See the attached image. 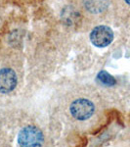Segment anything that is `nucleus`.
<instances>
[{"label":"nucleus","mask_w":130,"mask_h":147,"mask_svg":"<svg viewBox=\"0 0 130 147\" xmlns=\"http://www.w3.org/2000/svg\"><path fill=\"white\" fill-rule=\"evenodd\" d=\"M43 141V134L34 125H27L19 132L18 143L21 147H41Z\"/></svg>","instance_id":"1"},{"label":"nucleus","mask_w":130,"mask_h":147,"mask_svg":"<svg viewBox=\"0 0 130 147\" xmlns=\"http://www.w3.org/2000/svg\"><path fill=\"white\" fill-rule=\"evenodd\" d=\"M70 111L72 117L79 121L87 120L93 115L95 107L94 104L90 100L84 98H80L77 100H74L70 104Z\"/></svg>","instance_id":"2"},{"label":"nucleus","mask_w":130,"mask_h":147,"mask_svg":"<svg viewBox=\"0 0 130 147\" xmlns=\"http://www.w3.org/2000/svg\"><path fill=\"white\" fill-rule=\"evenodd\" d=\"M91 42L97 47H106L112 43L113 39V32L108 26H98L92 30L90 34Z\"/></svg>","instance_id":"3"},{"label":"nucleus","mask_w":130,"mask_h":147,"mask_svg":"<svg viewBox=\"0 0 130 147\" xmlns=\"http://www.w3.org/2000/svg\"><path fill=\"white\" fill-rule=\"evenodd\" d=\"M17 85V75L12 69L4 68L0 70V92L8 93Z\"/></svg>","instance_id":"4"},{"label":"nucleus","mask_w":130,"mask_h":147,"mask_svg":"<svg viewBox=\"0 0 130 147\" xmlns=\"http://www.w3.org/2000/svg\"><path fill=\"white\" fill-rule=\"evenodd\" d=\"M84 5L88 11L93 12V13H99V12L105 10L108 7L109 3L103 1H88L85 2Z\"/></svg>","instance_id":"5"},{"label":"nucleus","mask_w":130,"mask_h":147,"mask_svg":"<svg viewBox=\"0 0 130 147\" xmlns=\"http://www.w3.org/2000/svg\"><path fill=\"white\" fill-rule=\"evenodd\" d=\"M97 80L101 84L106 85V86H113L115 84V80L113 76L107 73L106 71H101L97 75Z\"/></svg>","instance_id":"6"},{"label":"nucleus","mask_w":130,"mask_h":147,"mask_svg":"<svg viewBox=\"0 0 130 147\" xmlns=\"http://www.w3.org/2000/svg\"><path fill=\"white\" fill-rule=\"evenodd\" d=\"M126 3H127V4H129V5H130V1H126Z\"/></svg>","instance_id":"7"}]
</instances>
